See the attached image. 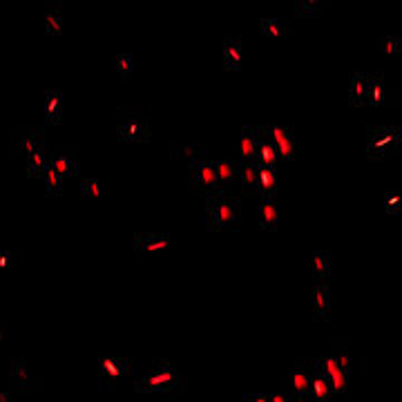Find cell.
Masks as SVG:
<instances>
[{
    "instance_id": "obj_1",
    "label": "cell",
    "mask_w": 402,
    "mask_h": 402,
    "mask_svg": "<svg viewBox=\"0 0 402 402\" xmlns=\"http://www.w3.org/2000/svg\"><path fill=\"white\" fill-rule=\"evenodd\" d=\"M241 224V201L228 190L206 197V226L210 231H237Z\"/></svg>"
},
{
    "instance_id": "obj_2",
    "label": "cell",
    "mask_w": 402,
    "mask_h": 402,
    "mask_svg": "<svg viewBox=\"0 0 402 402\" xmlns=\"http://www.w3.org/2000/svg\"><path fill=\"white\" fill-rule=\"evenodd\" d=\"M181 384H183V376L177 371V367H172L170 362H156L150 373L134 380V389L139 394H146V391L179 389Z\"/></svg>"
},
{
    "instance_id": "obj_3",
    "label": "cell",
    "mask_w": 402,
    "mask_h": 402,
    "mask_svg": "<svg viewBox=\"0 0 402 402\" xmlns=\"http://www.w3.org/2000/svg\"><path fill=\"white\" fill-rule=\"evenodd\" d=\"M349 355L344 349L333 351L331 355L320 357L315 360V369H318L328 382V389L331 394H342L347 389V380H349Z\"/></svg>"
},
{
    "instance_id": "obj_4",
    "label": "cell",
    "mask_w": 402,
    "mask_h": 402,
    "mask_svg": "<svg viewBox=\"0 0 402 402\" xmlns=\"http://www.w3.org/2000/svg\"><path fill=\"white\" fill-rule=\"evenodd\" d=\"M367 134H369V143H367L369 159H382L384 154L394 152L402 143L400 125H373L367 130Z\"/></svg>"
},
{
    "instance_id": "obj_5",
    "label": "cell",
    "mask_w": 402,
    "mask_h": 402,
    "mask_svg": "<svg viewBox=\"0 0 402 402\" xmlns=\"http://www.w3.org/2000/svg\"><path fill=\"white\" fill-rule=\"evenodd\" d=\"M190 193L193 195H212L217 188V177H214V161L206 159V156H197L190 163Z\"/></svg>"
},
{
    "instance_id": "obj_6",
    "label": "cell",
    "mask_w": 402,
    "mask_h": 402,
    "mask_svg": "<svg viewBox=\"0 0 402 402\" xmlns=\"http://www.w3.org/2000/svg\"><path fill=\"white\" fill-rule=\"evenodd\" d=\"M117 137L119 141L146 143L152 137V125L143 114H125L121 123L117 125Z\"/></svg>"
},
{
    "instance_id": "obj_7",
    "label": "cell",
    "mask_w": 402,
    "mask_h": 402,
    "mask_svg": "<svg viewBox=\"0 0 402 402\" xmlns=\"http://www.w3.org/2000/svg\"><path fill=\"white\" fill-rule=\"evenodd\" d=\"M262 134H264V127L262 125H243L241 127V137L239 141L235 143V156L239 159V163H248V161H255L257 156V148H260V141H262Z\"/></svg>"
},
{
    "instance_id": "obj_8",
    "label": "cell",
    "mask_w": 402,
    "mask_h": 402,
    "mask_svg": "<svg viewBox=\"0 0 402 402\" xmlns=\"http://www.w3.org/2000/svg\"><path fill=\"white\" fill-rule=\"evenodd\" d=\"M400 103V96L386 90V83L380 74H367L364 83V105H389Z\"/></svg>"
},
{
    "instance_id": "obj_9",
    "label": "cell",
    "mask_w": 402,
    "mask_h": 402,
    "mask_svg": "<svg viewBox=\"0 0 402 402\" xmlns=\"http://www.w3.org/2000/svg\"><path fill=\"white\" fill-rule=\"evenodd\" d=\"M266 137L272 141V146L277 148L280 159L291 161L295 156V132L293 127H282V125H268L264 127Z\"/></svg>"
},
{
    "instance_id": "obj_10",
    "label": "cell",
    "mask_w": 402,
    "mask_h": 402,
    "mask_svg": "<svg viewBox=\"0 0 402 402\" xmlns=\"http://www.w3.org/2000/svg\"><path fill=\"white\" fill-rule=\"evenodd\" d=\"M96 367L103 384H114L127 373H132V362L123 360V357H100V360H96Z\"/></svg>"
},
{
    "instance_id": "obj_11",
    "label": "cell",
    "mask_w": 402,
    "mask_h": 402,
    "mask_svg": "<svg viewBox=\"0 0 402 402\" xmlns=\"http://www.w3.org/2000/svg\"><path fill=\"white\" fill-rule=\"evenodd\" d=\"M297 364H299V367L291 373L289 378H286V391H289L293 398L306 396L309 384H311V378H313V373H315V362L299 360Z\"/></svg>"
},
{
    "instance_id": "obj_12",
    "label": "cell",
    "mask_w": 402,
    "mask_h": 402,
    "mask_svg": "<svg viewBox=\"0 0 402 402\" xmlns=\"http://www.w3.org/2000/svg\"><path fill=\"white\" fill-rule=\"evenodd\" d=\"M50 166L59 172L61 179H74L79 175V159L63 148L50 152Z\"/></svg>"
},
{
    "instance_id": "obj_13",
    "label": "cell",
    "mask_w": 402,
    "mask_h": 402,
    "mask_svg": "<svg viewBox=\"0 0 402 402\" xmlns=\"http://www.w3.org/2000/svg\"><path fill=\"white\" fill-rule=\"evenodd\" d=\"M42 121L45 125H61L63 123V90H50L42 100Z\"/></svg>"
},
{
    "instance_id": "obj_14",
    "label": "cell",
    "mask_w": 402,
    "mask_h": 402,
    "mask_svg": "<svg viewBox=\"0 0 402 402\" xmlns=\"http://www.w3.org/2000/svg\"><path fill=\"white\" fill-rule=\"evenodd\" d=\"M170 248V235L168 233H137L134 235V251L152 253V251H168Z\"/></svg>"
},
{
    "instance_id": "obj_15",
    "label": "cell",
    "mask_w": 402,
    "mask_h": 402,
    "mask_svg": "<svg viewBox=\"0 0 402 402\" xmlns=\"http://www.w3.org/2000/svg\"><path fill=\"white\" fill-rule=\"evenodd\" d=\"M237 175L241 188L251 195H260V166L255 161L248 163H237Z\"/></svg>"
},
{
    "instance_id": "obj_16",
    "label": "cell",
    "mask_w": 402,
    "mask_h": 402,
    "mask_svg": "<svg viewBox=\"0 0 402 402\" xmlns=\"http://www.w3.org/2000/svg\"><path fill=\"white\" fill-rule=\"evenodd\" d=\"M313 311H315V320H328V311H331V289H328V282L315 284Z\"/></svg>"
},
{
    "instance_id": "obj_17",
    "label": "cell",
    "mask_w": 402,
    "mask_h": 402,
    "mask_svg": "<svg viewBox=\"0 0 402 402\" xmlns=\"http://www.w3.org/2000/svg\"><path fill=\"white\" fill-rule=\"evenodd\" d=\"M260 228L264 233L277 231V199L264 197L260 206Z\"/></svg>"
},
{
    "instance_id": "obj_18",
    "label": "cell",
    "mask_w": 402,
    "mask_h": 402,
    "mask_svg": "<svg viewBox=\"0 0 402 402\" xmlns=\"http://www.w3.org/2000/svg\"><path fill=\"white\" fill-rule=\"evenodd\" d=\"M311 272H313V280L318 284L328 282V277H331V255H328V251H315L313 253Z\"/></svg>"
},
{
    "instance_id": "obj_19",
    "label": "cell",
    "mask_w": 402,
    "mask_h": 402,
    "mask_svg": "<svg viewBox=\"0 0 402 402\" xmlns=\"http://www.w3.org/2000/svg\"><path fill=\"white\" fill-rule=\"evenodd\" d=\"M264 127V125H262ZM277 159H280V154H277V148L272 146V141L266 137V130L262 134V141H260V148H257V156H255V163H260V166H266V168H275L277 170Z\"/></svg>"
},
{
    "instance_id": "obj_20",
    "label": "cell",
    "mask_w": 402,
    "mask_h": 402,
    "mask_svg": "<svg viewBox=\"0 0 402 402\" xmlns=\"http://www.w3.org/2000/svg\"><path fill=\"white\" fill-rule=\"evenodd\" d=\"M224 67L239 69L241 67V38H226L224 40Z\"/></svg>"
},
{
    "instance_id": "obj_21",
    "label": "cell",
    "mask_w": 402,
    "mask_h": 402,
    "mask_svg": "<svg viewBox=\"0 0 402 402\" xmlns=\"http://www.w3.org/2000/svg\"><path fill=\"white\" fill-rule=\"evenodd\" d=\"M45 32L50 36L63 34V5L61 3H50V7L45 9Z\"/></svg>"
},
{
    "instance_id": "obj_22",
    "label": "cell",
    "mask_w": 402,
    "mask_h": 402,
    "mask_svg": "<svg viewBox=\"0 0 402 402\" xmlns=\"http://www.w3.org/2000/svg\"><path fill=\"white\" fill-rule=\"evenodd\" d=\"M260 166V163H257ZM277 193V170L260 166V195L257 197H275Z\"/></svg>"
},
{
    "instance_id": "obj_23",
    "label": "cell",
    "mask_w": 402,
    "mask_h": 402,
    "mask_svg": "<svg viewBox=\"0 0 402 402\" xmlns=\"http://www.w3.org/2000/svg\"><path fill=\"white\" fill-rule=\"evenodd\" d=\"M306 396L311 398V400H331V389H328V382H326V378L322 376V373L315 369V373H313V378H311V384H309V391H306Z\"/></svg>"
},
{
    "instance_id": "obj_24",
    "label": "cell",
    "mask_w": 402,
    "mask_h": 402,
    "mask_svg": "<svg viewBox=\"0 0 402 402\" xmlns=\"http://www.w3.org/2000/svg\"><path fill=\"white\" fill-rule=\"evenodd\" d=\"M214 177H217V188L219 185H231L237 177V163L233 159H219L214 161Z\"/></svg>"
},
{
    "instance_id": "obj_25",
    "label": "cell",
    "mask_w": 402,
    "mask_h": 402,
    "mask_svg": "<svg viewBox=\"0 0 402 402\" xmlns=\"http://www.w3.org/2000/svg\"><path fill=\"white\" fill-rule=\"evenodd\" d=\"M260 30L264 36H289L293 27L282 18H260Z\"/></svg>"
},
{
    "instance_id": "obj_26",
    "label": "cell",
    "mask_w": 402,
    "mask_h": 402,
    "mask_svg": "<svg viewBox=\"0 0 402 402\" xmlns=\"http://www.w3.org/2000/svg\"><path fill=\"white\" fill-rule=\"evenodd\" d=\"M378 50L382 56H386V59H400L402 56V38L400 36H382L378 40Z\"/></svg>"
},
{
    "instance_id": "obj_27",
    "label": "cell",
    "mask_w": 402,
    "mask_h": 402,
    "mask_svg": "<svg viewBox=\"0 0 402 402\" xmlns=\"http://www.w3.org/2000/svg\"><path fill=\"white\" fill-rule=\"evenodd\" d=\"M364 83H367L364 71H357V74L351 76V83H349L351 105H364Z\"/></svg>"
},
{
    "instance_id": "obj_28",
    "label": "cell",
    "mask_w": 402,
    "mask_h": 402,
    "mask_svg": "<svg viewBox=\"0 0 402 402\" xmlns=\"http://www.w3.org/2000/svg\"><path fill=\"white\" fill-rule=\"evenodd\" d=\"M326 9L322 0H297L295 3V13L297 16H318Z\"/></svg>"
},
{
    "instance_id": "obj_29",
    "label": "cell",
    "mask_w": 402,
    "mask_h": 402,
    "mask_svg": "<svg viewBox=\"0 0 402 402\" xmlns=\"http://www.w3.org/2000/svg\"><path fill=\"white\" fill-rule=\"evenodd\" d=\"M117 71H119V76L123 79V81H127L130 79V74H132V67H134V59H132V54H127V52H123V54H119L117 56Z\"/></svg>"
},
{
    "instance_id": "obj_30",
    "label": "cell",
    "mask_w": 402,
    "mask_h": 402,
    "mask_svg": "<svg viewBox=\"0 0 402 402\" xmlns=\"http://www.w3.org/2000/svg\"><path fill=\"white\" fill-rule=\"evenodd\" d=\"M382 206L389 214H398L402 210V195L400 193H389L382 195Z\"/></svg>"
},
{
    "instance_id": "obj_31",
    "label": "cell",
    "mask_w": 402,
    "mask_h": 402,
    "mask_svg": "<svg viewBox=\"0 0 402 402\" xmlns=\"http://www.w3.org/2000/svg\"><path fill=\"white\" fill-rule=\"evenodd\" d=\"M81 195L88 197V199H98L100 188H98V179L90 177V179H83L81 181Z\"/></svg>"
},
{
    "instance_id": "obj_32",
    "label": "cell",
    "mask_w": 402,
    "mask_h": 402,
    "mask_svg": "<svg viewBox=\"0 0 402 402\" xmlns=\"http://www.w3.org/2000/svg\"><path fill=\"white\" fill-rule=\"evenodd\" d=\"M268 400L270 402H293V396L289 391H277V394H270Z\"/></svg>"
},
{
    "instance_id": "obj_33",
    "label": "cell",
    "mask_w": 402,
    "mask_h": 402,
    "mask_svg": "<svg viewBox=\"0 0 402 402\" xmlns=\"http://www.w3.org/2000/svg\"><path fill=\"white\" fill-rule=\"evenodd\" d=\"M243 402H270L266 394H246L243 396Z\"/></svg>"
},
{
    "instance_id": "obj_34",
    "label": "cell",
    "mask_w": 402,
    "mask_h": 402,
    "mask_svg": "<svg viewBox=\"0 0 402 402\" xmlns=\"http://www.w3.org/2000/svg\"><path fill=\"white\" fill-rule=\"evenodd\" d=\"M293 402H313L309 396H297V398H293Z\"/></svg>"
},
{
    "instance_id": "obj_35",
    "label": "cell",
    "mask_w": 402,
    "mask_h": 402,
    "mask_svg": "<svg viewBox=\"0 0 402 402\" xmlns=\"http://www.w3.org/2000/svg\"><path fill=\"white\" fill-rule=\"evenodd\" d=\"M313 402H331V400H313Z\"/></svg>"
}]
</instances>
